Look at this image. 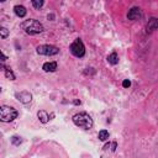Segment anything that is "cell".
Returning a JSON list of instances; mask_svg holds the SVG:
<instances>
[{
  "instance_id": "1",
  "label": "cell",
  "mask_w": 158,
  "mask_h": 158,
  "mask_svg": "<svg viewBox=\"0 0 158 158\" xmlns=\"http://www.w3.org/2000/svg\"><path fill=\"white\" fill-rule=\"evenodd\" d=\"M21 27L26 33H29V35H37V33H41L43 31V25L40 21L33 20V19L24 21L21 24Z\"/></svg>"
},
{
  "instance_id": "2",
  "label": "cell",
  "mask_w": 158,
  "mask_h": 158,
  "mask_svg": "<svg viewBox=\"0 0 158 158\" xmlns=\"http://www.w3.org/2000/svg\"><path fill=\"white\" fill-rule=\"evenodd\" d=\"M73 122H74L75 126L85 128V130H89V128L93 127V118H91L90 115L87 114V112L75 114L73 116Z\"/></svg>"
},
{
  "instance_id": "3",
  "label": "cell",
  "mask_w": 158,
  "mask_h": 158,
  "mask_svg": "<svg viewBox=\"0 0 158 158\" xmlns=\"http://www.w3.org/2000/svg\"><path fill=\"white\" fill-rule=\"evenodd\" d=\"M19 112L16 109L11 108V106H6V105H3L0 108V120L3 122H10L12 120H15L17 117Z\"/></svg>"
},
{
  "instance_id": "4",
  "label": "cell",
  "mask_w": 158,
  "mask_h": 158,
  "mask_svg": "<svg viewBox=\"0 0 158 158\" xmlns=\"http://www.w3.org/2000/svg\"><path fill=\"white\" fill-rule=\"evenodd\" d=\"M69 49L72 52V55L75 56V57H78V58H82L85 55V47H84V43L82 42L81 38H77L75 41L71 45Z\"/></svg>"
},
{
  "instance_id": "5",
  "label": "cell",
  "mask_w": 158,
  "mask_h": 158,
  "mask_svg": "<svg viewBox=\"0 0 158 158\" xmlns=\"http://www.w3.org/2000/svg\"><path fill=\"white\" fill-rule=\"evenodd\" d=\"M37 53L38 55H43V56H55L59 53V49L56 46H51V45H42L37 47Z\"/></svg>"
},
{
  "instance_id": "6",
  "label": "cell",
  "mask_w": 158,
  "mask_h": 158,
  "mask_svg": "<svg viewBox=\"0 0 158 158\" xmlns=\"http://www.w3.org/2000/svg\"><path fill=\"white\" fill-rule=\"evenodd\" d=\"M141 16H142V11H141L140 8H136V6L131 9V10L128 11V14H127L128 20H131V21L138 20V19H141Z\"/></svg>"
},
{
  "instance_id": "7",
  "label": "cell",
  "mask_w": 158,
  "mask_h": 158,
  "mask_svg": "<svg viewBox=\"0 0 158 158\" xmlns=\"http://www.w3.org/2000/svg\"><path fill=\"white\" fill-rule=\"evenodd\" d=\"M16 98L19 101H21L22 104H29L32 100V95L29 93V91H21V93L16 94Z\"/></svg>"
},
{
  "instance_id": "8",
  "label": "cell",
  "mask_w": 158,
  "mask_h": 158,
  "mask_svg": "<svg viewBox=\"0 0 158 158\" xmlns=\"http://www.w3.org/2000/svg\"><path fill=\"white\" fill-rule=\"evenodd\" d=\"M37 117H38V120L41 121L42 124H47L49 121V115L45 111V110H40L37 112Z\"/></svg>"
},
{
  "instance_id": "9",
  "label": "cell",
  "mask_w": 158,
  "mask_h": 158,
  "mask_svg": "<svg viewBox=\"0 0 158 158\" xmlns=\"http://www.w3.org/2000/svg\"><path fill=\"white\" fill-rule=\"evenodd\" d=\"M158 29V19H151L147 24V32H152Z\"/></svg>"
},
{
  "instance_id": "10",
  "label": "cell",
  "mask_w": 158,
  "mask_h": 158,
  "mask_svg": "<svg viewBox=\"0 0 158 158\" xmlns=\"http://www.w3.org/2000/svg\"><path fill=\"white\" fill-rule=\"evenodd\" d=\"M57 69V63L56 62H47L43 64V71L45 72H55Z\"/></svg>"
},
{
  "instance_id": "11",
  "label": "cell",
  "mask_w": 158,
  "mask_h": 158,
  "mask_svg": "<svg viewBox=\"0 0 158 158\" xmlns=\"http://www.w3.org/2000/svg\"><path fill=\"white\" fill-rule=\"evenodd\" d=\"M14 11H15V14L19 16V17H24L26 15V9L22 6V5H16L14 8Z\"/></svg>"
},
{
  "instance_id": "12",
  "label": "cell",
  "mask_w": 158,
  "mask_h": 158,
  "mask_svg": "<svg viewBox=\"0 0 158 158\" xmlns=\"http://www.w3.org/2000/svg\"><path fill=\"white\" fill-rule=\"evenodd\" d=\"M3 71H4L5 77H6L8 79H10V81H15V74L12 73V71H11L10 68H6V67H4V65H3Z\"/></svg>"
},
{
  "instance_id": "13",
  "label": "cell",
  "mask_w": 158,
  "mask_h": 158,
  "mask_svg": "<svg viewBox=\"0 0 158 158\" xmlns=\"http://www.w3.org/2000/svg\"><path fill=\"white\" fill-rule=\"evenodd\" d=\"M108 62H109L110 64H112V65L117 64V63H118V56L114 52V53H111V55L108 57Z\"/></svg>"
},
{
  "instance_id": "14",
  "label": "cell",
  "mask_w": 158,
  "mask_h": 158,
  "mask_svg": "<svg viewBox=\"0 0 158 158\" xmlns=\"http://www.w3.org/2000/svg\"><path fill=\"white\" fill-rule=\"evenodd\" d=\"M98 138L100 141H106L109 138V132H108L106 130H101L100 132H99V135H98Z\"/></svg>"
},
{
  "instance_id": "15",
  "label": "cell",
  "mask_w": 158,
  "mask_h": 158,
  "mask_svg": "<svg viewBox=\"0 0 158 158\" xmlns=\"http://www.w3.org/2000/svg\"><path fill=\"white\" fill-rule=\"evenodd\" d=\"M43 0H32V5L35 9H40V8H42L43 6Z\"/></svg>"
},
{
  "instance_id": "16",
  "label": "cell",
  "mask_w": 158,
  "mask_h": 158,
  "mask_svg": "<svg viewBox=\"0 0 158 158\" xmlns=\"http://www.w3.org/2000/svg\"><path fill=\"white\" fill-rule=\"evenodd\" d=\"M11 142H12V144H15V146H19V144L22 142V140L19 136H12L11 137Z\"/></svg>"
},
{
  "instance_id": "17",
  "label": "cell",
  "mask_w": 158,
  "mask_h": 158,
  "mask_svg": "<svg viewBox=\"0 0 158 158\" xmlns=\"http://www.w3.org/2000/svg\"><path fill=\"white\" fill-rule=\"evenodd\" d=\"M0 35H2V38H6V37H8V35H9L8 29L2 27V29H0Z\"/></svg>"
},
{
  "instance_id": "18",
  "label": "cell",
  "mask_w": 158,
  "mask_h": 158,
  "mask_svg": "<svg viewBox=\"0 0 158 158\" xmlns=\"http://www.w3.org/2000/svg\"><path fill=\"white\" fill-rule=\"evenodd\" d=\"M130 85H131V82L128 81V79H125V81L122 82V87L124 88H130Z\"/></svg>"
},
{
  "instance_id": "19",
  "label": "cell",
  "mask_w": 158,
  "mask_h": 158,
  "mask_svg": "<svg viewBox=\"0 0 158 158\" xmlns=\"http://www.w3.org/2000/svg\"><path fill=\"white\" fill-rule=\"evenodd\" d=\"M2 57H3V59H2V61H3V62H5V61H6V56L4 55V52H2Z\"/></svg>"
},
{
  "instance_id": "20",
  "label": "cell",
  "mask_w": 158,
  "mask_h": 158,
  "mask_svg": "<svg viewBox=\"0 0 158 158\" xmlns=\"http://www.w3.org/2000/svg\"><path fill=\"white\" fill-rule=\"evenodd\" d=\"M116 150V143H112V151Z\"/></svg>"
}]
</instances>
